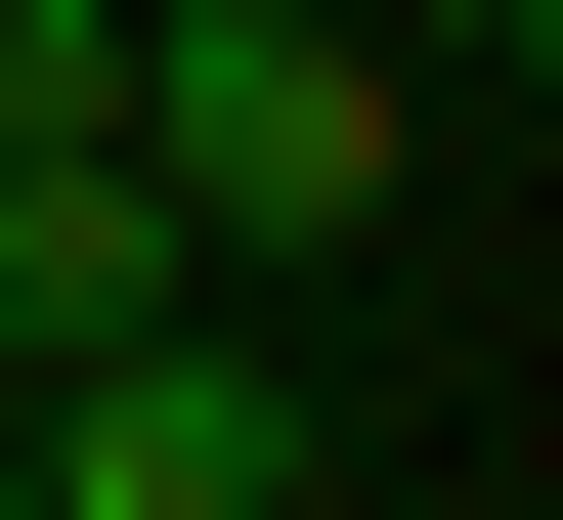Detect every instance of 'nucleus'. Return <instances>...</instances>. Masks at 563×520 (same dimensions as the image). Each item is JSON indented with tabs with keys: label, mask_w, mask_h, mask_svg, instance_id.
Listing matches in <instances>:
<instances>
[{
	"label": "nucleus",
	"mask_w": 563,
	"mask_h": 520,
	"mask_svg": "<svg viewBox=\"0 0 563 520\" xmlns=\"http://www.w3.org/2000/svg\"><path fill=\"white\" fill-rule=\"evenodd\" d=\"M131 218H174V261L390 218V44H347V0H131Z\"/></svg>",
	"instance_id": "1"
},
{
	"label": "nucleus",
	"mask_w": 563,
	"mask_h": 520,
	"mask_svg": "<svg viewBox=\"0 0 563 520\" xmlns=\"http://www.w3.org/2000/svg\"><path fill=\"white\" fill-rule=\"evenodd\" d=\"M347 434H303V347H217V303H131V347H44V520H303Z\"/></svg>",
	"instance_id": "2"
},
{
	"label": "nucleus",
	"mask_w": 563,
	"mask_h": 520,
	"mask_svg": "<svg viewBox=\"0 0 563 520\" xmlns=\"http://www.w3.org/2000/svg\"><path fill=\"white\" fill-rule=\"evenodd\" d=\"M174 218H131V131H0V347H131Z\"/></svg>",
	"instance_id": "3"
},
{
	"label": "nucleus",
	"mask_w": 563,
	"mask_h": 520,
	"mask_svg": "<svg viewBox=\"0 0 563 520\" xmlns=\"http://www.w3.org/2000/svg\"><path fill=\"white\" fill-rule=\"evenodd\" d=\"M477 44H520V0H477Z\"/></svg>",
	"instance_id": "4"
}]
</instances>
